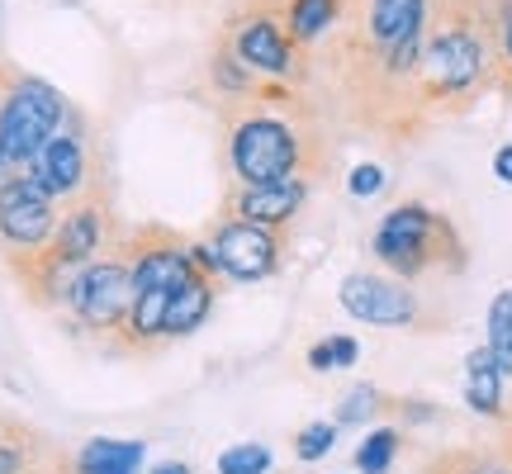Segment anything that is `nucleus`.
I'll list each match as a JSON object with an SVG mask.
<instances>
[{"mask_svg": "<svg viewBox=\"0 0 512 474\" xmlns=\"http://www.w3.org/2000/svg\"><path fill=\"white\" fill-rule=\"evenodd\" d=\"M138 465H143V441L95 437L76 456V474H138Z\"/></svg>", "mask_w": 512, "mask_h": 474, "instance_id": "a211bd4d", "label": "nucleus"}, {"mask_svg": "<svg viewBox=\"0 0 512 474\" xmlns=\"http://www.w3.org/2000/svg\"><path fill=\"white\" fill-rule=\"evenodd\" d=\"M484 91H494V57L479 24L475 0H432L427 38H422L418 100L437 119H456L475 105Z\"/></svg>", "mask_w": 512, "mask_h": 474, "instance_id": "f03ea898", "label": "nucleus"}, {"mask_svg": "<svg viewBox=\"0 0 512 474\" xmlns=\"http://www.w3.org/2000/svg\"><path fill=\"white\" fill-rule=\"evenodd\" d=\"M494 57V86L512 95V0H475Z\"/></svg>", "mask_w": 512, "mask_h": 474, "instance_id": "f3484780", "label": "nucleus"}, {"mask_svg": "<svg viewBox=\"0 0 512 474\" xmlns=\"http://www.w3.org/2000/svg\"><path fill=\"white\" fill-rule=\"evenodd\" d=\"M214 309V275H190L181 290L171 294L166 304V323H162V337H190L195 328H204V318Z\"/></svg>", "mask_w": 512, "mask_h": 474, "instance_id": "2eb2a0df", "label": "nucleus"}, {"mask_svg": "<svg viewBox=\"0 0 512 474\" xmlns=\"http://www.w3.org/2000/svg\"><path fill=\"white\" fill-rule=\"evenodd\" d=\"M147 474H190V465H181V460H162V465H152Z\"/></svg>", "mask_w": 512, "mask_h": 474, "instance_id": "c85d7f7f", "label": "nucleus"}, {"mask_svg": "<svg viewBox=\"0 0 512 474\" xmlns=\"http://www.w3.org/2000/svg\"><path fill=\"white\" fill-rule=\"evenodd\" d=\"M370 252H375L384 271L403 275V280H418L427 271H465V256H470L456 223L422 200L394 204L375 223Z\"/></svg>", "mask_w": 512, "mask_h": 474, "instance_id": "39448f33", "label": "nucleus"}, {"mask_svg": "<svg viewBox=\"0 0 512 474\" xmlns=\"http://www.w3.org/2000/svg\"><path fill=\"white\" fill-rule=\"evenodd\" d=\"M34 470V441L24 437V427L0 422V474H29Z\"/></svg>", "mask_w": 512, "mask_h": 474, "instance_id": "5701e85b", "label": "nucleus"}, {"mask_svg": "<svg viewBox=\"0 0 512 474\" xmlns=\"http://www.w3.org/2000/svg\"><path fill=\"white\" fill-rule=\"evenodd\" d=\"M62 309L91 332H124L128 309H133V271H128L124 237H119L105 256L76 266Z\"/></svg>", "mask_w": 512, "mask_h": 474, "instance_id": "0eeeda50", "label": "nucleus"}, {"mask_svg": "<svg viewBox=\"0 0 512 474\" xmlns=\"http://www.w3.org/2000/svg\"><path fill=\"white\" fill-rule=\"evenodd\" d=\"M399 456V432L394 427H375L361 446H356V470L361 474H384Z\"/></svg>", "mask_w": 512, "mask_h": 474, "instance_id": "aec40b11", "label": "nucleus"}, {"mask_svg": "<svg viewBox=\"0 0 512 474\" xmlns=\"http://www.w3.org/2000/svg\"><path fill=\"white\" fill-rule=\"evenodd\" d=\"M503 370H498L494 351L479 347L465 356V403L475 408L479 418H503Z\"/></svg>", "mask_w": 512, "mask_h": 474, "instance_id": "dca6fc26", "label": "nucleus"}, {"mask_svg": "<svg viewBox=\"0 0 512 474\" xmlns=\"http://www.w3.org/2000/svg\"><path fill=\"white\" fill-rule=\"evenodd\" d=\"M356 361H361V342L347 332H332V337L309 347V370H347Z\"/></svg>", "mask_w": 512, "mask_h": 474, "instance_id": "412c9836", "label": "nucleus"}, {"mask_svg": "<svg viewBox=\"0 0 512 474\" xmlns=\"http://www.w3.org/2000/svg\"><path fill=\"white\" fill-rule=\"evenodd\" d=\"M484 347L494 351L503 375H512V290H498L489 304V323H484Z\"/></svg>", "mask_w": 512, "mask_h": 474, "instance_id": "6ab92c4d", "label": "nucleus"}, {"mask_svg": "<svg viewBox=\"0 0 512 474\" xmlns=\"http://www.w3.org/2000/svg\"><path fill=\"white\" fill-rule=\"evenodd\" d=\"M67 119H72L67 95L43 76L15 67L10 57H0V181L29 171V162L48 147L57 128H67Z\"/></svg>", "mask_w": 512, "mask_h": 474, "instance_id": "20e7f679", "label": "nucleus"}, {"mask_svg": "<svg viewBox=\"0 0 512 474\" xmlns=\"http://www.w3.org/2000/svg\"><path fill=\"white\" fill-rule=\"evenodd\" d=\"M128 228L119 219H114V204L100 195V190H91V195H81V200L62 204V219H57V233H53V256L62 261V266H86V261H95V256H105L124 237Z\"/></svg>", "mask_w": 512, "mask_h": 474, "instance_id": "9d476101", "label": "nucleus"}, {"mask_svg": "<svg viewBox=\"0 0 512 474\" xmlns=\"http://www.w3.org/2000/svg\"><path fill=\"white\" fill-rule=\"evenodd\" d=\"M204 86H209V95H214V105H219V114L228 110H242L247 100L256 95V86H261V76L242 62L233 48H228V38H214V48H209V57H204Z\"/></svg>", "mask_w": 512, "mask_h": 474, "instance_id": "ddd939ff", "label": "nucleus"}, {"mask_svg": "<svg viewBox=\"0 0 512 474\" xmlns=\"http://www.w3.org/2000/svg\"><path fill=\"white\" fill-rule=\"evenodd\" d=\"M223 38L261 81H290V86H309L313 81V53L294 48V38L285 34V24L275 15V0L242 5L238 15L228 19Z\"/></svg>", "mask_w": 512, "mask_h": 474, "instance_id": "423d86ee", "label": "nucleus"}, {"mask_svg": "<svg viewBox=\"0 0 512 474\" xmlns=\"http://www.w3.org/2000/svg\"><path fill=\"white\" fill-rule=\"evenodd\" d=\"M351 0H275V15L285 24V34L294 38V48L313 53L323 38L347 19Z\"/></svg>", "mask_w": 512, "mask_h": 474, "instance_id": "4468645a", "label": "nucleus"}, {"mask_svg": "<svg viewBox=\"0 0 512 474\" xmlns=\"http://www.w3.org/2000/svg\"><path fill=\"white\" fill-rule=\"evenodd\" d=\"M384 408L380 389L375 384H356V389H347V399L337 403V413H332V422L337 427H370V418Z\"/></svg>", "mask_w": 512, "mask_h": 474, "instance_id": "4be33fe9", "label": "nucleus"}, {"mask_svg": "<svg viewBox=\"0 0 512 474\" xmlns=\"http://www.w3.org/2000/svg\"><path fill=\"white\" fill-rule=\"evenodd\" d=\"M337 304H342V313H351L356 323H370V328H418L422 313V299L403 280H389L375 271H351L337 285Z\"/></svg>", "mask_w": 512, "mask_h": 474, "instance_id": "9b49d317", "label": "nucleus"}, {"mask_svg": "<svg viewBox=\"0 0 512 474\" xmlns=\"http://www.w3.org/2000/svg\"><path fill=\"white\" fill-rule=\"evenodd\" d=\"M124 252L133 271V309L124 323V342H157L171 294L190 275H200V266L190 256V242H181V233H171L162 223H143L124 233Z\"/></svg>", "mask_w": 512, "mask_h": 474, "instance_id": "7ed1b4c3", "label": "nucleus"}, {"mask_svg": "<svg viewBox=\"0 0 512 474\" xmlns=\"http://www.w3.org/2000/svg\"><path fill=\"white\" fill-rule=\"evenodd\" d=\"M332 446H337V422H309V427L294 437V456L313 465V460L328 456Z\"/></svg>", "mask_w": 512, "mask_h": 474, "instance_id": "393cba45", "label": "nucleus"}, {"mask_svg": "<svg viewBox=\"0 0 512 474\" xmlns=\"http://www.w3.org/2000/svg\"><path fill=\"white\" fill-rule=\"evenodd\" d=\"M29 171H34V181L43 185L57 204H72V200H81V195H91L95 190V157H91V138H86L81 114L72 110L67 128H57L53 138H48V147L29 162Z\"/></svg>", "mask_w": 512, "mask_h": 474, "instance_id": "1a4fd4ad", "label": "nucleus"}, {"mask_svg": "<svg viewBox=\"0 0 512 474\" xmlns=\"http://www.w3.org/2000/svg\"><path fill=\"white\" fill-rule=\"evenodd\" d=\"M271 470V451L261 441H238L219 456V474H266Z\"/></svg>", "mask_w": 512, "mask_h": 474, "instance_id": "b1692460", "label": "nucleus"}, {"mask_svg": "<svg viewBox=\"0 0 512 474\" xmlns=\"http://www.w3.org/2000/svg\"><path fill=\"white\" fill-rule=\"evenodd\" d=\"M494 176H498L503 185H512V143H503V147L494 152Z\"/></svg>", "mask_w": 512, "mask_h": 474, "instance_id": "cd10ccee", "label": "nucleus"}, {"mask_svg": "<svg viewBox=\"0 0 512 474\" xmlns=\"http://www.w3.org/2000/svg\"><path fill=\"white\" fill-rule=\"evenodd\" d=\"M309 185L304 176L294 181H266V185H238L228 195V214L247 223H261V228H285V223L299 219V209L309 200Z\"/></svg>", "mask_w": 512, "mask_h": 474, "instance_id": "f8f14e48", "label": "nucleus"}, {"mask_svg": "<svg viewBox=\"0 0 512 474\" xmlns=\"http://www.w3.org/2000/svg\"><path fill=\"white\" fill-rule=\"evenodd\" d=\"M223 157L238 185L266 181H313L323 171V124L313 119L304 86L261 81L242 110L219 114Z\"/></svg>", "mask_w": 512, "mask_h": 474, "instance_id": "f257e3e1", "label": "nucleus"}, {"mask_svg": "<svg viewBox=\"0 0 512 474\" xmlns=\"http://www.w3.org/2000/svg\"><path fill=\"white\" fill-rule=\"evenodd\" d=\"M441 465H451V474H508V470H498V465H475L470 456H451V460H441Z\"/></svg>", "mask_w": 512, "mask_h": 474, "instance_id": "bb28decb", "label": "nucleus"}, {"mask_svg": "<svg viewBox=\"0 0 512 474\" xmlns=\"http://www.w3.org/2000/svg\"><path fill=\"white\" fill-rule=\"evenodd\" d=\"M347 190L351 200H370V195H380L384 190V166L380 162H356L347 176Z\"/></svg>", "mask_w": 512, "mask_h": 474, "instance_id": "a878e982", "label": "nucleus"}, {"mask_svg": "<svg viewBox=\"0 0 512 474\" xmlns=\"http://www.w3.org/2000/svg\"><path fill=\"white\" fill-rule=\"evenodd\" d=\"M209 252H214L219 275L238 280V285H256V280H271L280 271L285 242H280V228H261V223H247L228 214V219L214 223Z\"/></svg>", "mask_w": 512, "mask_h": 474, "instance_id": "6e6552de", "label": "nucleus"}]
</instances>
